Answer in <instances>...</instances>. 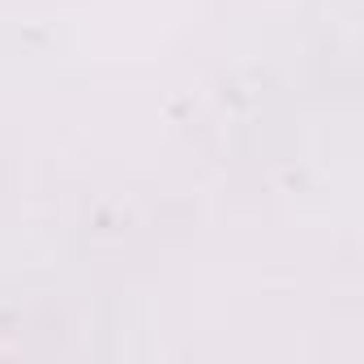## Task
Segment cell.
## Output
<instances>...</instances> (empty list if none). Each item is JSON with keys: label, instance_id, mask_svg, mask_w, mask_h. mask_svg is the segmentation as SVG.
Masks as SVG:
<instances>
[]
</instances>
